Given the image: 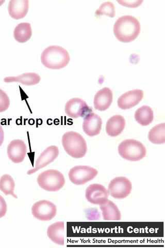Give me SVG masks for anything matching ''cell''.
I'll return each instance as SVG.
<instances>
[{
    "instance_id": "cell-27",
    "label": "cell",
    "mask_w": 165,
    "mask_h": 248,
    "mask_svg": "<svg viewBox=\"0 0 165 248\" xmlns=\"http://www.w3.org/2000/svg\"><path fill=\"white\" fill-rule=\"evenodd\" d=\"M7 204L2 196L0 195V218H2L7 212Z\"/></svg>"
},
{
    "instance_id": "cell-26",
    "label": "cell",
    "mask_w": 165,
    "mask_h": 248,
    "mask_svg": "<svg viewBox=\"0 0 165 248\" xmlns=\"http://www.w3.org/2000/svg\"><path fill=\"white\" fill-rule=\"evenodd\" d=\"M10 100L6 93L0 89V112H3L9 108Z\"/></svg>"
},
{
    "instance_id": "cell-28",
    "label": "cell",
    "mask_w": 165,
    "mask_h": 248,
    "mask_svg": "<svg viewBox=\"0 0 165 248\" xmlns=\"http://www.w3.org/2000/svg\"><path fill=\"white\" fill-rule=\"evenodd\" d=\"M4 140V133L3 129L1 125H0V146H1Z\"/></svg>"
},
{
    "instance_id": "cell-6",
    "label": "cell",
    "mask_w": 165,
    "mask_h": 248,
    "mask_svg": "<svg viewBox=\"0 0 165 248\" xmlns=\"http://www.w3.org/2000/svg\"><path fill=\"white\" fill-rule=\"evenodd\" d=\"M98 170L89 166H78L69 170V178L76 185H82L92 180L98 175Z\"/></svg>"
},
{
    "instance_id": "cell-23",
    "label": "cell",
    "mask_w": 165,
    "mask_h": 248,
    "mask_svg": "<svg viewBox=\"0 0 165 248\" xmlns=\"http://www.w3.org/2000/svg\"><path fill=\"white\" fill-rule=\"evenodd\" d=\"M149 141L155 144L165 143V124L162 123L153 127L148 135Z\"/></svg>"
},
{
    "instance_id": "cell-14",
    "label": "cell",
    "mask_w": 165,
    "mask_h": 248,
    "mask_svg": "<svg viewBox=\"0 0 165 248\" xmlns=\"http://www.w3.org/2000/svg\"><path fill=\"white\" fill-rule=\"evenodd\" d=\"M102 125V121L100 116L91 112L85 116L83 129L86 135L92 137L100 133Z\"/></svg>"
},
{
    "instance_id": "cell-9",
    "label": "cell",
    "mask_w": 165,
    "mask_h": 248,
    "mask_svg": "<svg viewBox=\"0 0 165 248\" xmlns=\"http://www.w3.org/2000/svg\"><path fill=\"white\" fill-rule=\"evenodd\" d=\"M65 111L69 118H83L92 112L91 108L84 100L79 98L70 99L65 105Z\"/></svg>"
},
{
    "instance_id": "cell-13",
    "label": "cell",
    "mask_w": 165,
    "mask_h": 248,
    "mask_svg": "<svg viewBox=\"0 0 165 248\" xmlns=\"http://www.w3.org/2000/svg\"><path fill=\"white\" fill-rule=\"evenodd\" d=\"M27 152V145L21 140H14L7 147L8 156L15 164H19L23 161Z\"/></svg>"
},
{
    "instance_id": "cell-8",
    "label": "cell",
    "mask_w": 165,
    "mask_h": 248,
    "mask_svg": "<svg viewBox=\"0 0 165 248\" xmlns=\"http://www.w3.org/2000/svg\"><path fill=\"white\" fill-rule=\"evenodd\" d=\"M32 213L35 218L39 220L50 221L56 217L57 207L49 201L41 200L33 205Z\"/></svg>"
},
{
    "instance_id": "cell-25",
    "label": "cell",
    "mask_w": 165,
    "mask_h": 248,
    "mask_svg": "<svg viewBox=\"0 0 165 248\" xmlns=\"http://www.w3.org/2000/svg\"><path fill=\"white\" fill-rule=\"evenodd\" d=\"M96 14L97 16L106 15L110 17L113 18L115 15V6L111 2L102 3L97 10Z\"/></svg>"
},
{
    "instance_id": "cell-10",
    "label": "cell",
    "mask_w": 165,
    "mask_h": 248,
    "mask_svg": "<svg viewBox=\"0 0 165 248\" xmlns=\"http://www.w3.org/2000/svg\"><path fill=\"white\" fill-rule=\"evenodd\" d=\"M109 195L105 186L98 184L90 185L85 191L86 199L94 205L104 204L108 200Z\"/></svg>"
},
{
    "instance_id": "cell-3",
    "label": "cell",
    "mask_w": 165,
    "mask_h": 248,
    "mask_svg": "<svg viewBox=\"0 0 165 248\" xmlns=\"http://www.w3.org/2000/svg\"><path fill=\"white\" fill-rule=\"evenodd\" d=\"M62 144L66 152L74 158H83L88 151L85 139L75 131L67 132L62 137Z\"/></svg>"
},
{
    "instance_id": "cell-22",
    "label": "cell",
    "mask_w": 165,
    "mask_h": 248,
    "mask_svg": "<svg viewBox=\"0 0 165 248\" xmlns=\"http://www.w3.org/2000/svg\"><path fill=\"white\" fill-rule=\"evenodd\" d=\"M135 119L140 125L146 126L153 122L154 112L152 108L148 106H143L136 111Z\"/></svg>"
},
{
    "instance_id": "cell-11",
    "label": "cell",
    "mask_w": 165,
    "mask_h": 248,
    "mask_svg": "<svg viewBox=\"0 0 165 248\" xmlns=\"http://www.w3.org/2000/svg\"><path fill=\"white\" fill-rule=\"evenodd\" d=\"M59 155V150L57 146H50L44 150L37 158L35 167L34 169L30 170L28 172L29 175L32 174L56 160Z\"/></svg>"
},
{
    "instance_id": "cell-15",
    "label": "cell",
    "mask_w": 165,
    "mask_h": 248,
    "mask_svg": "<svg viewBox=\"0 0 165 248\" xmlns=\"http://www.w3.org/2000/svg\"><path fill=\"white\" fill-rule=\"evenodd\" d=\"M113 98V92L111 89L108 88L102 89L96 93L94 97V107L97 110L105 111L111 106Z\"/></svg>"
},
{
    "instance_id": "cell-19",
    "label": "cell",
    "mask_w": 165,
    "mask_h": 248,
    "mask_svg": "<svg viewBox=\"0 0 165 248\" xmlns=\"http://www.w3.org/2000/svg\"><path fill=\"white\" fill-rule=\"evenodd\" d=\"M102 216L105 220L119 221L121 218V213L117 206L111 200L101 205Z\"/></svg>"
},
{
    "instance_id": "cell-24",
    "label": "cell",
    "mask_w": 165,
    "mask_h": 248,
    "mask_svg": "<svg viewBox=\"0 0 165 248\" xmlns=\"http://www.w3.org/2000/svg\"><path fill=\"white\" fill-rule=\"evenodd\" d=\"M15 183L13 177L9 174H5L0 178V190L5 195H11L17 198L14 193Z\"/></svg>"
},
{
    "instance_id": "cell-5",
    "label": "cell",
    "mask_w": 165,
    "mask_h": 248,
    "mask_svg": "<svg viewBox=\"0 0 165 248\" xmlns=\"http://www.w3.org/2000/svg\"><path fill=\"white\" fill-rule=\"evenodd\" d=\"M37 181L41 188L49 192L59 191L65 184L63 174L56 170H45L38 175Z\"/></svg>"
},
{
    "instance_id": "cell-12",
    "label": "cell",
    "mask_w": 165,
    "mask_h": 248,
    "mask_svg": "<svg viewBox=\"0 0 165 248\" xmlns=\"http://www.w3.org/2000/svg\"><path fill=\"white\" fill-rule=\"evenodd\" d=\"M143 90L136 89L124 93L118 99V106L122 110L130 108L137 105L144 97Z\"/></svg>"
},
{
    "instance_id": "cell-17",
    "label": "cell",
    "mask_w": 165,
    "mask_h": 248,
    "mask_svg": "<svg viewBox=\"0 0 165 248\" xmlns=\"http://www.w3.org/2000/svg\"><path fill=\"white\" fill-rule=\"evenodd\" d=\"M125 126V120L122 116L116 115L110 118L106 125L107 134L112 137L120 135Z\"/></svg>"
},
{
    "instance_id": "cell-18",
    "label": "cell",
    "mask_w": 165,
    "mask_h": 248,
    "mask_svg": "<svg viewBox=\"0 0 165 248\" xmlns=\"http://www.w3.org/2000/svg\"><path fill=\"white\" fill-rule=\"evenodd\" d=\"M64 222L60 221L53 223L47 230V235L52 241L59 245H64Z\"/></svg>"
},
{
    "instance_id": "cell-7",
    "label": "cell",
    "mask_w": 165,
    "mask_h": 248,
    "mask_svg": "<svg viewBox=\"0 0 165 248\" xmlns=\"http://www.w3.org/2000/svg\"><path fill=\"white\" fill-rule=\"evenodd\" d=\"M132 189V183L127 178L117 177L109 183L108 191L113 198L123 199L130 195Z\"/></svg>"
},
{
    "instance_id": "cell-16",
    "label": "cell",
    "mask_w": 165,
    "mask_h": 248,
    "mask_svg": "<svg viewBox=\"0 0 165 248\" xmlns=\"http://www.w3.org/2000/svg\"><path fill=\"white\" fill-rule=\"evenodd\" d=\"M29 8L28 0H12L9 4V13L15 19H20L26 17Z\"/></svg>"
},
{
    "instance_id": "cell-20",
    "label": "cell",
    "mask_w": 165,
    "mask_h": 248,
    "mask_svg": "<svg viewBox=\"0 0 165 248\" xmlns=\"http://www.w3.org/2000/svg\"><path fill=\"white\" fill-rule=\"evenodd\" d=\"M40 76L35 73L23 74L17 77H7L5 78L4 81L6 83L19 82L23 85H34L40 82Z\"/></svg>"
},
{
    "instance_id": "cell-4",
    "label": "cell",
    "mask_w": 165,
    "mask_h": 248,
    "mask_svg": "<svg viewBox=\"0 0 165 248\" xmlns=\"http://www.w3.org/2000/svg\"><path fill=\"white\" fill-rule=\"evenodd\" d=\"M118 150L122 158L131 161L143 159L147 153L144 144L134 139L125 140L120 143Z\"/></svg>"
},
{
    "instance_id": "cell-2",
    "label": "cell",
    "mask_w": 165,
    "mask_h": 248,
    "mask_svg": "<svg viewBox=\"0 0 165 248\" xmlns=\"http://www.w3.org/2000/svg\"><path fill=\"white\" fill-rule=\"evenodd\" d=\"M70 57L68 52L59 46H51L42 53V64L46 68L60 69L65 67L69 63Z\"/></svg>"
},
{
    "instance_id": "cell-21",
    "label": "cell",
    "mask_w": 165,
    "mask_h": 248,
    "mask_svg": "<svg viewBox=\"0 0 165 248\" xmlns=\"http://www.w3.org/2000/svg\"><path fill=\"white\" fill-rule=\"evenodd\" d=\"M32 35V27L30 23L23 22L15 27L14 36L15 40L20 43L28 42Z\"/></svg>"
},
{
    "instance_id": "cell-1",
    "label": "cell",
    "mask_w": 165,
    "mask_h": 248,
    "mask_svg": "<svg viewBox=\"0 0 165 248\" xmlns=\"http://www.w3.org/2000/svg\"><path fill=\"white\" fill-rule=\"evenodd\" d=\"M137 19L130 15L123 16L117 20L114 26L116 37L122 43H130L137 37L140 32Z\"/></svg>"
}]
</instances>
